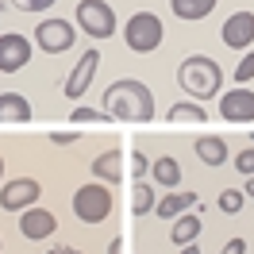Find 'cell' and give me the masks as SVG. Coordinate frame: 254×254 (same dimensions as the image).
I'll list each match as a JSON object with an SVG mask.
<instances>
[{
    "label": "cell",
    "instance_id": "6da1fadb",
    "mask_svg": "<svg viewBox=\"0 0 254 254\" xmlns=\"http://www.w3.org/2000/svg\"><path fill=\"white\" fill-rule=\"evenodd\" d=\"M104 112L120 124H150L154 120V96L143 81L120 77L104 89Z\"/></svg>",
    "mask_w": 254,
    "mask_h": 254
},
{
    "label": "cell",
    "instance_id": "7a4b0ae2",
    "mask_svg": "<svg viewBox=\"0 0 254 254\" xmlns=\"http://www.w3.org/2000/svg\"><path fill=\"white\" fill-rule=\"evenodd\" d=\"M177 85H181L185 96H192L196 104H204L212 96H220L223 69H220V62H212L208 54H189V58H181V65H177Z\"/></svg>",
    "mask_w": 254,
    "mask_h": 254
},
{
    "label": "cell",
    "instance_id": "3957f363",
    "mask_svg": "<svg viewBox=\"0 0 254 254\" xmlns=\"http://www.w3.org/2000/svg\"><path fill=\"white\" fill-rule=\"evenodd\" d=\"M112 204H116V196L104 181H89L73 192V216L81 223H104L112 216Z\"/></svg>",
    "mask_w": 254,
    "mask_h": 254
},
{
    "label": "cell",
    "instance_id": "277c9868",
    "mask_svg": "<svg viewBox=\"0 0 254 254\" xmlns=\"http://www.w3.org/2000/svg\"><path fill=\"white\" fill-rule=\"evenodd\" d=\"M162 39H166V27H162V19L154 16V12H135L124 27V43H127V50H135V54L158 50Z\"/></svg>",
    "mask_w": 254,
    "mask_h": 254
},
{
    "label": "cell",
    "instance_id": "5b68a950",
    "mask_svg": "<svg viewBox=\"0 0 254 254\" xmlns=\"http://www.w3.org/2000/svg\"><path fill=\"white\" fill-rule=\"evenodd\" d=\"M77 27L89 39H112L116 35V12H112L108 0H81L77 4Z\"/></svg>",
    "mask_w": 254,
    "mask_h": 254
},
{
    "label": "cell",
    "instance_id": "8992f818",
    "mask_svg": "<svg viewBox=\"0 0 254 254\" xmlns=\"http://www.w3.org/2000/svg\"><path fill=\"white\" fill-rule=\"evenodd\" d=\"M73 43H77V23H69V19L47 16L35 27V47L43 50V54H65Z\"/></svg>",
    "mask_w": 254,
    "mask_h": 254
},
{
    "label": "cell",
    "instance_id": "52a82bcc",
    "mask_svg": "<svg viewBox=\"0 0 254 254\" xmlns=\"http://www.w3.org/2000/svg\"><path fill=\"white\" fill-rule=\"evenodd\" d=\"M39 196H43V185H39L35 177H12V181L0 189V208H4V212H23V208H31Z\"/></svg>",
    "mask_w": 254,
    "mask_h": 254
},
{
    "label": "cell",
    "instance_id": "ba28073f",
    "mask_svg": "<svg viewBox=\"0 0 254 254\" xmlns=\"http://www.w3.org/2000/svg\"><path fill=\"white\" fill-rule=\"evenodd\" d=\"M31 62V39L19 31H4L0 35V73H19Z\"/></svg>",
    "mask_w": 254,
    "mask_h": 254
},
{
    "label": "cell",
    "instance_id": "9c48e42d",
    "mask_svg": "<svg viewBox=\"0 0 254 254\" xmlns=\"http://www.w3.org/2000/svg\"><path fill=\"white\" fill-rule=\"evenodd\" d=\"M96 65H100V50H85L77 58V65H73V73L65 77V100H81V96L89 93V85H93L96 77Z\"/></svg>",
    "mask_w": 254,
    "mask_h": 254
},
{
    "label": "cell",
    "instance_id": "30bf717a",
    "mask_svg": "<svg viewBox=\"0 0 254 254\" xmlns=\"http://www.w3.org/2000/svg\"><path fill=\"white\" fill-rule=\"evenodd\" d=\"M220 116L227 124H251L254 120V93L251 89H231V93H220Z\"/></svg>",
    "mask_w": 254,
    "mask_h": 254
},
{
    "label": "cell",
    "instance_id": "8fae6325",
    "mask_svg": "<svg viewBox=\"0 0 254 254\" xmlns=\"http://www.w3.org/2000/svg\"><path fill=\"white\" fill-rule=\"evenodd\" d=\"M58 231V220H54V212H47V208H23L19 212V235L31 239V243H39V239H50Z\"/></svg>",
    "mask_w": 254,
    "mask_h": 254
},
{
    "label": "cell",
    "instance_id": "7c38bea8",
    "mask_svg": "<svg viewBox=\"0 0 254 254\" xmlns=\"http://www.w3.org/2000/svg\"><path fill=\"white\" fill-rule=\"evenodd\" d=\"M223 43L231 50H247L254 43V12H231L223 19Z\"/></svg>",
    "mask_w": 254,
    "mask_h": 254
},
{
    "label": "cell",
    "instance_id": "4fadbf2b",
    "mask_svg": "<svg viewBox=\"0 0 254 254\" xmlns=\"http://www.w3.org/2000/svg\"><path fill=\"white\" fill-rule=\"evenodd\" d=\"M120 177H124V154H120L116 146L93 158V181H104V185H120Z\"/></svg>",
    "mask_w": 254,
    "mask_h": 254
},
{
    "label": "cell",
    "instance_id": "5bb4252c",
    "mask_svg": "<svg viewBox=\"0 0 254 254\" xmlns=\"http://www.w3.org/2000/svg\"><path fill=\"white\" fill-rule=\"evenodd\" d=\"M35 112L23 93H0V124H27Z\"/></svg>",
    "mask_w": 254,
    "mask_h": 254
},
{
    "label": "cell",
    "instance_id": "9a60e30c",
    "mask_svg": "<svg viewBox=\"0 0 254 254\" xmlns=\"http://www.w3.org/2000/svg\"><path fill=\"white\" fill-rule=\"evenodd\" d=\"M189 208H196V192H192V189H170L158 200V216H162V220H177V216L189 212Z\"/></svg>",
    "mask_w": 254,
    "mask_h": 254
},
{
    "label": "cell",
    "instance_id": "2e32d148",
    "mask_svg": "<svg viewBox=\"0 0 254 254\" xmlns=\"http://www.w3.org/2000/svg\"><path fill=\"white\" fill-rule=\"evenodd\" d=\"M192 150H196V158L204 162V166H223V162L231 158V150H227V143H223L220 135H200Z\"/></svg>",
    "mask_w": 254,
    "mask_h": 254
},
{
    "label": "cell",
    "instance_id": "e0dca14e",
    "mask_svg": "<svg viewBox=\"0 0 254 254\" xmlns=\"http://www.w3.org/2000/svg\"><path fill=\"white\" fill-rule=\"evenodd\" d=\"M150 177H154L158 189H177V185H181V162L170 158V154H162V158L150 162Z\"/></svg>",
    "mask_w": 254,
    "mask_h": 254
},
{
    "label": "cell",
    "instance_id": "ac0fdd59",
    "mask_svg": "<svg viewBox=\"0 0 254 254\" xmlns=\"http://www.w3.org/2000/svg\"><path fill=\"white\" fill-rule=\"evenodd\" d=\"M200 227H204V223H200V216L181 212V216L174 220V227H170V239H174L177 247H189V243H196V239H200Z\"/></svg>",
    "mask_w": 254,
    "mask_h": 254
},
{
    "label": "cell",
    "instance_id": "d6986e66",
    "mask_svg": "<svg viewBox=\"0 0 254 254\" xmlns=\"http://www.w3.org/2000/svg\"><path fill=\"white\" fill-rule=\"evenodd\" d=\"M216 4H220V0H170L174 16L185 19V23H196V19L212 16V12H216Z\"/></svg>",
    "mask_w": 254,
    "mask_h": 254
},
{
    "label": "cell",
    "instance_id": "ffe728a7",
    "mask_svg": "<svg viewBox=\"0 0 254 254\" xmlns=\"http://www.w3.org/2000/svg\"><path fill=\"white\" fill-rule=\"evenodd\" d=\"M170 120L174 124H208V112L196 100H177L174 108H170Z\"/></svg>",
    "mask_w": 254,
    "mask_h": 254
},
{
    "label": "cell",
    "instance_id": "44dd1931",
    "mask_svg": "<svg viewBox=\"0 0 254 254\" xmlns=\"http://www.w3.org/2000/svg\"><path fill=\"white\" fill-rule=\"evenodd\" d=\"M154 204H158V196H154V185H146L143 177H139V181L131 185V212H135V216H146V212H150Z\"/></svg>",
    "mask_w": 254,
    "mask_h": 254
},
{
    "label": "cell",
    "instance_id": "7402d4cb",
    "mask_svg": "<svg viewBox=\"0 0 254 254\" xmlns=\"http://www.w3.org/2000/svg\"><path fill=\"white\" fill-rule=\"evenodd\" d=\"M243 204H247V192H243V189H223L220 196H216V208H220V212H227V216L243 212Z\"/></svg>",
    "mask_w": 254,
    "mask_h": 254
},
{
    "label": "cell",
    "instance_id": "603a6c76",
    "mask_svg": "<svg viewBox=\"0 0 254 254\" xmlns=\"http://www.w3.org/2000/svg\"><path fill=\"white\" fill-rule=\"evenodd\" d=\"M69 120H73V124H112V116L104 108H85V104H77Z\"/></svg>",
    "mask_w": 254,
    "mask_h": 254
},
{
    "label": "cell",
    "instance_id": "cb8c5ba5",
    "mask_svg": "<svg viewBox=\"0 0 254 254\" xmlns=\"http://www.w3.org/2000/svg\"><path fill=\"white\" fill-rule=\"evenodd\" d=\"M16 8V12H47V8H54L58 0H0V8Z\"/></svg>",
    "mask_w": 254,
    "mask_h": 254
},
{
    "label": "cell",
    "instance_id": "d4e9b609",
    "mask_svg": "<svg viewBox=\"0 0 254 254\" xmlns=\"http://www.w3.org/2000/svg\"><path fill=\"white\" fill-rule=\"evenodd\" d=\"M235 170H239L243 177L254 174V146H247V150H239V154H235Z\"/></svg>",
    "mask_w": 254,
    "mask_h": 254
},
{
    "label": "cell",
    "instance_id": "484cf974",
    "mask_svg": "<svg viewBox=\"0 0 254 254\" xmlns=\"http://www.w3.org/2000/svg\"><path fill=\"white\" fill-rule=\"evenodd\" d=\"M251 77H254V54H247V58L235 65V81H239V85H247Z\"/></svg>",
    "mask_w": 254,
    "mask_h": 254
},
{
    "label": "cell",
    "instance_id": "4316f807",
    "mask_svg": "<svg viewBox=\"0 0 254 254\" xmlns=\"http://www.w3.org/2000/svg\"><path fill=\"white\" fill-rule=\"evenodd\" d=\"M131 174H135V181H139V177H143V174H150V158L135 150V154H131Z\"/></svg>",
    "mask_w": 254,
    "mask_h": 254
},
{
    "label": "cell",
    "instance_id": "83f0119b",
    "mask_svg": "<svg viewBox=\"0 0 254 254\" xmlns=\"http://www.w3.org/2000/svg\"><path fill=\"white\" fill-rule=\"evenodd\" d=\"M77 139H81L77 131H54V135H50V143H58V146H73Z\"/></svg>",
    "mask_w": 254,
    "mask_h": 254
},
{
    "label": "cell",
    "instance_id": "f1b7e54d",
    "mask_svg": "<svg viewBox=\"0 0 254 254\" xmlns=\"http://www.w3.org/2000/svg\"><path fill=\"white\" fill-rule=\"evenodd\" d=\"M220 254H247V239H227V243H223V251Z\"/></svg>",
    "mask_w": 254,
    "mask_h": 254
},
{
    "label": "cell",
    "instance_id": "f546056e",
    "mask_svg": "<svg viewBox=\"0 0 254 254\" xmlns=\"http://www.w3.org/2000/svg\"><path fill=\"white\" fill-rule=\"evenodd\" d=\"M47 254H81V251H77V247H65V243H58V247H50Z\"/></svg>",
    "mask_w": 254,
    "mask_h": 254
},
{
    "label": "cell",
    "instance_id": "4dcf8cb0",
    "mask_svg": "<svg viewBox=\"0 0 254 254\" xmlns=\"http://www.w3.org/2000/svg\"><path fill=\"white\" fill-rule=\"evenodd\" d=\"M108 254H124V243H120V239H112V243H108Z\"/></svg>",
    "mask_w": 254,
    "mask_h": 254
},
{
    "label": "cell",
    "instance_id": "1f68e13d",
    "mask_svg": "<svg viewBox=\"0 0 254 254\" xmlns=\"http://www.w3.org/2000/svg\"><path fill=\"white\" fill-rule=\"evenodd\" d=\"M177 254H204V251H200L196 243H189V247H181V251H177Z\"/></svg>",
    "mask_w": 254,
    "mask_h": 254
},
{
    "label": "cell",
    "instance_id": "d6a6232c",
    "mask_svg": "<svg viewBox=\"0 0 254 254\" xmlns=\"http://www.w3.org/2000/svg\"><path fill=\"white\" fill-rule=\"evenodd\" d=\"M243 192H247V196H251V200H254V174L247 177V189H243Z\"/></svg>",
    "mask_w": 254,
    "mask_h": 254
},
{
    "label": "cell",
    "instance_id": "836d02e7",
    "mask_svg": "<svg viewBox=\"0 0 254 254\" xmlns=\"http://www.w3.org/2000/svg\"><path fill=\"white\" fill-rule=\"evenodd\" d=\"M0 177H4V158H0Z\"/></svg>",
    "mask_w": 254,
    "mask_h": 254
}]
</instances>
